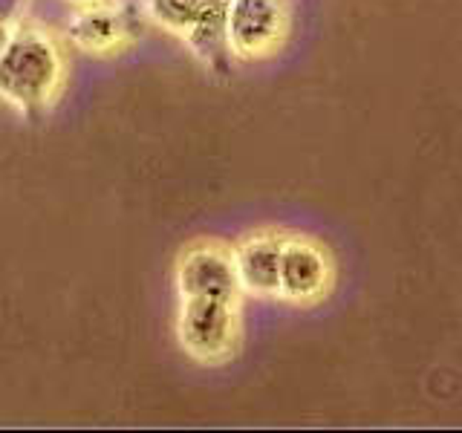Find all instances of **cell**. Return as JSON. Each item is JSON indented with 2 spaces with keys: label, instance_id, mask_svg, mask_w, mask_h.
I'll use <instances>...</instances> for the list:
<instances>
[{
  "label": "cell",
  "instance_id": "obj_1",
  "mask_svg": "<svg viewBox=\"0 0 462 433\" xmlns=\"http://www.w3.org/2000/svg\"><path fill=\"white\" fill-rule=\"evenodd\" d=\"M64 81L67 58L58 38L41 26L14 23L0 52V98L35 119L55 105Z\"/></svg>",
  "mask_w": 462,
  "mask_h": 433
},
{
  "label": "cell",
  "instance_id": "obj_2",
  "mask_svg": "<svg viewBox=\"0 0 462 433\" xmlns=\"http://www.w3.org/2000/svg\"><path fill=\"white\" fill-rule=\"evenodd\" d=\"M177 344L197 364H226L240 346V309L235 300L185 298L177 309Z\"/></svg>",
  "mask_w": 462,
  "mask_h": 433
},
{
  "label": "cell",
  "instance_id": "obj_3",
  "mask_svg": "<svg viewBox=\"0 0 462 433\" xmlns=\"http://www.w3.org/2000/svg\"><path fill=\"white\" fill-rule=\"evenodd\" d=\"M283 0H228L226 52L240 61H257L278 52L286 38Z\"/></svg>",
  "mask_w": 462,
  "mask_h": 433
},
{
  "label": "cell",
  "instance_id": "obj_4",
  "mask_svg": "<svg viewBox=\"0 0 462 433\" xmlns=\"http://www.w3.org/2000/svg\"><path fill=\"white\" fill-rule=\"evenodd\" d=\"M173 283L177 298H217L240 303V283L235 272L231 249L214 240H197L185 245L173 266Z\"/></svg>",
  "mask_w": 462,
  "mask_h": 433
},
{
  "label": "cell",
  "instance_id": "obj_5",
  "mask_svg": "<svg viewBox=\"0 0 462 433\" xmlns=\"http://www.w3.org/2000/svg\"><path fill=\"white\" fill-rule=\"evenodd\" d=\"M139 32L136 12L119 0H93L69 12L64 38L87 55H116Z\"/></svg>",
  "mask_w": 462,
  "mask_h": 433
},
{
  "label": "cell",
  "instance_id": "obj_6",
  "mask_svg": "<svg viewBox=\"0 0 462 433\" xmlns=\"http://www.w3.org/2000/svg\"><path fill=\"white\" fill-rule=\"evenodd\" d=\"M329 286H332V260L324 252V245L310 237L283 235L278 298L307 307V303L321 300L329 292Z\"/></svg>",
  "mask_w": 462,
  "mask_h": 433
},
{
  "label": "cell",
  "instance_id": "obj_7",
  "mask_svg": "<svg viewBox=\"0 0 462 433\" xmlns=\"http://www.w3.org/2000/svg\"><path fill=\"white\" fill-rule=\"evenodd\" d=\"M281 249L283 235L278 231H257L231 245L237 283L243 295L254 298H278L281 283Z\"/></svg>",
  "mask_w": 462,
  "mask_h": 433
},
{
  "label": "cell",
  "instance_id": "obj_8",
  "mask_svg": "<svg viewBox=\"0 0 462 433\" xmlns=\"http://www.w3.org/2000/svg\"><path fill=\"white\" fill-rule=\"evenodd\" d=\"M226 9L228 0H206L199 18L182 38L188 50L202 58V61H211V58L226 52Z\"/></svg>",
  "mask_w": 462,
  "mask_h": 433
},
{
  "label": "cell",
  "instance_id": "obj_9",
  "mask_svg": "<svg viewBox=\"0 0 462 433\" xmlns=\"http://www.w3.org/2000/svg\"><path fill=\"white\" fill-rule=\"evenodd\" d=\"M202 6L206 0H144V14L162 32L185 38V32L199 18Z\"/></svg>",
  "mask_w": 462,
  "mask_h": 433
},
{
  "label": "cell",
  "instance_id": "obj_10",
  "mask_svg": "<svg viewBox=\"0 0 462 433\" xmlns=\"http://www.w3.org/2000/svg\"><path fill=\"white\" fill-rule=\"evenodd\" d=\"M26 4L29 0H0V23H6V26L21 23Z\"/></svg>",
  "mask_w": 462,
  "mask_h": 433
},
{
  "label": "cell",
  "instance_id": "obj_11",
  "mask_svg": "<svg viewBox=\"0 0 462 433\" xmlns=\"http://www.w3.org/2000/svg\"><path fill=\"white\" fill-rule=\"evenodd\" d=\"M9 35H12V26H6V23H0V52H4V47H6V41H9Z\"/></svg>",
  "mask_w": 462,
  "mask_h": 433
},
{
  "label": "cell",
  "instance_id": "obj_12",
  "mask_svg": "<svg viewBox=\"0 0 462 433\" xmlns=\"http://www.w3.org/2000/svg\"><path fill=\"white\" fill-rule=\"evenodd\" d=\"M64 4H72V6H81V4H93V0H64Z\"/></svg>",
  "mask_w": 462,
  "mask_h": 433
}]
</instances>
